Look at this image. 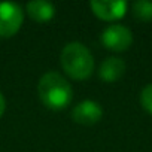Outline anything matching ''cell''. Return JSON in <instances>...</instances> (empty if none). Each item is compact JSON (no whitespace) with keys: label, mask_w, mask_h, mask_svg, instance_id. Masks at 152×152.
Instances as JSON below:
<instances>
[{"label":"cell","mask_w":152,"mask_h":152,"mask_svg":"<svg viewBox=\"0 0 152 152\" xmlns=\"http://www.w3.org/2000/svg\"><path fill=\"white\" fill-rule=\"evenodd\" d=\"M37 94L40 102L51 110L66 109L73 99L72 85L57 72H46L39 79Z\"/></svg>","instance_id":"cell-1"},{"label":"cell","mask_w":152,"mask_h":152,"mask_svg":"<svg viewBox=\"0 0 152 152\" xmlns=\"http://www.w3.org/2000/svg\"><path fill=\"white\" fill-rule=\"evenodd\" d=\"M60 63L66 75L75 81H85L94 72L93 54L79 42H70L63 48L60 54Z\"/></svg>","instance_id":"cell-2"},{"label":"cell","mask_w":152,"mask_h":152,"mask_svg":"<svg viewBox=\"0 0 152 152\" xmlns=\"http://www.w3.org/2000/svg\"><path fill=\"white\" fill-rule=\"evenodd\" d=\"M24 20V12L20 5L14 2L0 3V39H8L15 36Z\"/></svg>","instance_id":"cell-3"},{"label":"cell","mask_w":152,"mask_h":152,"mask_svg":"<svg viewBox=\"0 0 152 152\" xmlns=\"http://www.w3.org/2000/svg\"><path fill=\"white\" fill-rule=\"evenodd\" d=\"M102 43L106 49H110L113 52H122L131 46L133 33L125 26L110 24L102 33Z\"/></svg>","instance_id":"cell-4"},{"label":"cell","mask_w":152,"mask_h":152,"mask_svg":"<svg viewBox=\"0 0 152 152\" xmlns=\"http://www.w3.org/2000/svg\"><path fill=\"white\" fill-rule=\"evenodd\" d=\"M90 8L96 17H99L103 21H116L121 20L128 8V3L124 0H116V2H106V0H93L90 3Z\"/></svg>","instance_id":"cell-5"},{"label":"cell","mask_w":152,"mask_h":152,"mask_svg":"<svg viewBox=\"0 0 152 152\" xmlns=\"http://www.w3.org/2000/svg\"><path fill=\"white\" fill-rule=\"evenodd\" d=\"M72 118L81 125H94L103 118V107L94 100H84L73 107Z\"/></svg>","instance_id":"cell-6"},{"label":"cell","mask_w":152,"mask_h":152,"mask_svg":"<svg viewBox=\"0 0 152 152\" xmlns=\"http://www.w3.org/2000/svg\"><path fill=\"white\" fill-rule=\"evenodd\" d=\"M124 73H125V63L119 57H107V58H104L103 63L100 64V69H99L100 79L107 82V84L119 81Z\"/></svg>","instance_id":"cell-7"},{"label":"cell","mask_w":152,"mask_h":152,"mask_svg":"<svg viewBox=\"0 0 152 152\" xmlns=\"http://www.w3.org/2000/svg\"><path fill=\"white\" fill-rule=\"evenodd\" d=\"M27 15L36 21V23H48L54 18L55 15V8L51 2H46V0H33V2L27 3Z\"/></svg>","instance_id":"cell-8"},{"label":"cell","mask_w":152,"mask_h":152,"mask_svg":"<svg viewBox=\"0 0 152 152\" xmlns=\"http://www.w3.org/2000/svg\"><path fill=\"white\" fill-rule=\"evenodd\" d=\"M131 11L136 20L148 23L152 20V2L149 0H137L131 5Z\"/></svg>","instance_id":"cell-9"},{"label":"cell","mask_w":152,"mask_h":152,"mask_svg":"<svg viewBox=\"0 0 152 152\" xmlns=\"http://www.w3.org/2000/svg\"><path fill=\"white\" fill-rule=\"evenodd\" d=\"M140 104L142 107L152 115V84H148L140 93Z\"/></svg>","instance_id":"cell-10"},{"label":"cell","mask_w":152,"mask_h":152,"mask_svg":"<svg viewBox=\"0 0 152 152\" xmlns=\"http://www.w3.org/2000/svg\"><path fill=\"white\" fill-rule=\"evenodd\" d=\"M5 109H6V100H5L3 94L0 93V118L3 116V113H5Z\"/></svg>","instance_id":"cell-11"}]
</instances>
